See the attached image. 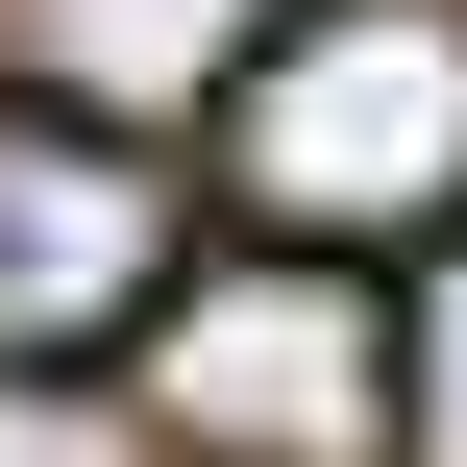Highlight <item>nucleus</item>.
<instances>
[{"instance_id":"obj_2","label":"nucleus","mask_w":467,"mask_h":467,"mask_svg":"<svg viewBox=\"0 0 467 467\" xmlns=\"http://www.w3.org/2000/svg\"><path fill=\"white\" fill-rule=\"evenodd\" d=\"M148 419L197 467H394V296L246 246V271H197L148 320Z\"/></svg>"},{"instance_id":"obj_4","label":"nucleus","mask_w":467,"mask_h":467,"mask_svg":"<svg viewBox=\"0 0 467 467\" xmlns=\"http://www.w3.org/2000/svg\"><path fill=\"white\" fill-rule=\"evenodd\" d=\"M296 0H0V49H25V123H172L197 74H246Z\"/></svg>"},{"instance_id":"obj_5","label":"nucleus","mask_w":467,"mask_h":467,"mask_svg":"<svg viewBox=\"0 0 467 467\" xmlns=\"http://www.w3.org/2000/svg\"><path fill=\"white\" fill-rule=\"evenodd\" d=\"M394 394H419V443L467 467V246H443V296H419V345H394Z\"/></svg>"},{"instance_id":"obj_1","label":"nucleus","mask_w":467,"mask_h":467,"mask_svg":"<svg viewBox=\"0 0 467 467\" xmlns=\"http://www.w3.org/2000/svg\"><path fill=\"white\" fill-rule=\"evenodd\" d=\"M222 197L271 246H394L467 222V0H296L222 74Z\"/></svg>"},{"instance_id":"obj_3","label":"nucleus","mask_w":467,"mask_h":467,"mask_svg":"<svg viewBox=\"0 0 467 467\" xmlns=\"http://www.w3.org/2000/svg\"><path fill=\"white\" fill-rule=\"evenodd\" d=\"M148 271H172L148 148L25 123V99H0V345H25V369H49V345H123V320H148Z\"/></svg>"}]
</instances>
